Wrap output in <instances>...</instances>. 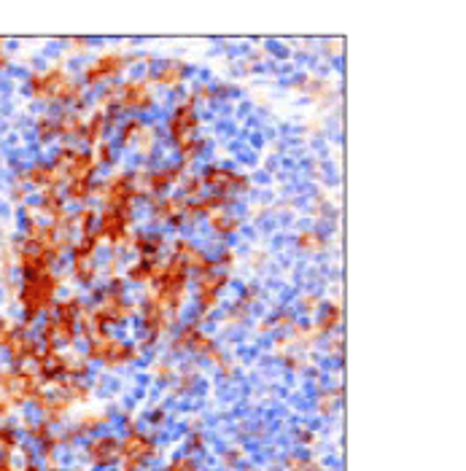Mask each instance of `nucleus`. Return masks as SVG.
Returning <instances> with one entry per match:
<instances>
[{"label": "nucleus", "instance_id": "nucleus-1", "mask_svg": "<svg viewBox=\"0 0 466 471\" xmlns=\"http://www.w3.org/2000/svg\"><path fill=\"white\" fill-rule=\"evenodd\" d=\"M27 89L35 100H46V103H81L84 97V84L76 81L70 73L62 68H49L41 73H33L27 81Z\"/></svg>", "mask_w": 466, "mask_h": 471}, {"label": "nucleus", "instance_id": "nucleus-2", "mask_svg": "<svg viewBox=\"0 0 466 471\" xmlns=\"http://www.w3.org/2000/svg\"><path fill=\"white\" fill-rule=\"evenodd\" d=\"M59 291V277L54 272H44V275H30L22 283V307L30 318H38L41 312L54 307V299Z\"/></svg>", "mask_w": 466, "mask_h": 471}, {"label": "nucleus", "instance_id": "nucleus-3", "mask_svg": "<svg viewBox=\"0 0 466 471\" xmlns=\"http://www.w3.org/2000/svg\"><path fill=\"white\" fill-rule=\"evenodd\" d=\"M94 197L103 199L105 210H122V213H132V207L140 197L132 186V175L127 170H119V173L108 175L105 184L94 186Z\"/></svg>", "mask_w": 466, "mask_h": 471}, {"label": "nucleus", "instance_id": "nucleus-4", "mask_svg": "<svg viewBox=\"0 0 466 471\" xmlns=\"http://www.w3.org/2000/svg\"><path fill=\"white\" fill-rule=\"evenodd\" d=\"M86 345H89L86 347V358L89 361H100L105 367H127V364L140 358L138 345L124 342V339L111 337V334H105V337L94 339V342H86Z\"/></svg>", "mask_w": 466, "mask_h": 471}, {"label": "nucleus", "instance_id": "nucleus-5", "mask_svg": "<svg viewBox=\"0 0 466 471\" xmlns=\"http://www.w3.org/2000/svg\"><path fill=\"white\" fill-rule=\"evenodd\" d=\"M51 164L57 167L65 181H94L97 167H100L92 151L84 149H59Z\"/></svg>", "mask_w": 466, "mask_h": 471}, {"label": "nucleus", "instance_id": "nucleus-6", "mask_svg": "<svg viewBox=\"0 0 466 471\" xmlns=\"http://www.w3.org/2000/svg\"><path fill=\"white\" fill-rule=\"evenodd\" d=\"M122 442V471H140L149 460L157 458V442L143 431H127V437L119 439Z\"/></svg>", "mask_w": 466, "mask_h": 471}, {"label": "nucleus", "instance_id": "nucleus-7", "mask_svg": "<svg viewBox=\"0 0 466 471\" xmlns=\"http://www.w3.org/2000/svg\"><path fill=\"white\" fill-rule=\"evenodd\" d=\"M97 234L100 240L108 242L111 248H129L132 240V213H122V210H105L97 216Z\"/></svg>", "mask_w": 466, "mask_h": 471}, {"label": "nucleus", "instance_id": "nucleus-8", "mask_svg": "<svg viewBox=\"0 0 466 471\" xmlns=\"http://www.w3.org/2000/svg\"><path fill=\"white\" fill-rule=\"evenodd\" d=\"M116 108L122 114L140 116L154 108V92L149 79H129L124 84H119V100Z\"/></svg>", "mask_w": 466, "mask_h": 471}, {"label": "nucleus", "instance_id": "nucleus-9", "mask_svg": "<svg viewBox=\"0 0 466 471\" xmlns=\"http://www.w3.org/2000/svg\"><path fill=\"white\" fill-rule=\"evenodd\" d=\"M199 178H202L205 189L216 192V194L234 197V194H243V192L251 189L248 175L237 173V170H229V167H219V164H208V167L199 173Z\"/></svg>", "mask_w": 466, "mask_h": 471}, {"label": "nucleus", "instance_id": "nucleus-10", "mask_svg": "<svg viewBox=\"0 0 466 471\" xmlns=\"http://www.w3.org/2000/svg\"><path fill=\"white\" fill-rule=\"evenodd\" d=\"M129 65V57L122 51H108L89 62L84 70V86H100L105 81H114L122 76V70Z\"/></svg>", "mask_w": 466, "mask_h": 471}, {"label": "nucleus", "instance_id": "nucleus-11", "mask_svg": "<svg viewBox=\"0 0 466 471\" xmlns=\"http://www.w3.org/2000/svg\"><path fill=\"white\" fill-rule=\"evenodd\" d=\"M199 124H202V122H199L197 108H194L192 100L178 103L173 111H170V116H167V132H170V138L175 140V146L189 138H197Z\"/></svg>", "mask_w": 466, "mask_h": 471}, {"label": "nucleus", "instance_id": "nucleus-12", "mask_svg": "<svg viewBox=\"0 0 466 471\" xmlns=\"http://www.w3.org/2000/svg\"><path fill=\"white\" fill-rule=\"evenodd\" d=\"M229 283V275L224 269H213L205 275H197L194 283V302L202 312H210L219 307V294L224 291V286Z\"/></svg>", "mask_w": 466, "mask_h": 471}, {"label": "nucleus", "instance_id": "nucleus-13", "mask_svg": "<svg viewBox=\"0 0 466 471\" xmlns=\"http://www.w3.org/2000/svg\"><path fill=\"white\" fill-rule=\"evenodd\" d=\"M184 207H187V199L178 194H162V197H152V219L157 224H173V227H181L184 224Z\"/></svg>", "mask_w": 466, "mask_h": 471}, {"label": "nucleus", "instance_id": "nucleus-14", "mask_svg": "<svg viewBox=\"0 0 466 471\" xmlns=\"http://www.w3.org/2000/svg\"><path fill=\"white\" fill-rule=\"evenodd\" d=\"M41 339L49 350H57L59 345H73L79 339V326L70 321H62V318H49L44 326H41Z\"/></svg>", "mask_w": 466, "mask_h": 471}, {"label": "nucleus", "instance_id": "nucleus-15", "mask_svg": "<svg viewBox=\"0 0 466 471\" xmlns=\"http://www.w3.org/2000/svg\"><path fill=\"white\" fill-rule=\"evenodd\" d=\"M86 458L92 460L94 466H111L122 458V442L116 437H97L86 445Z\"/></svg>", "mask_w": 466, "mask_h": 471}, {"label": "nucleus", "instance_id": "nucleus-16", "mask_svg": "<svg viewBox=\"0 0 466 471\" xmlns=\"http://www.w3.org/2000/svg\"><path fill=\"white\" fill-rule=\"evenodd\" d=\"M114 124V119L105 114L103 108H97L89 119H84V127H81V138L84 143H89V146H100L105 140V132H108V127Z\"/></svg>", "mask_w": 466, "mask_h": 471}, {"label": "nucleus", "instance_id": "nucleus-17", "mask_svg": "<svg viewBox=\"0 0 466 471\" xmlns=\"http://www.w3.org/2000/svg\"><path fill=\"white\" fill-rule=\"evenodd\" d=\"M189 76V68L184 62H164L159 68L152 73V81L154 84H159L164 89H178Z\"/></svg>", "mask_w": 466, "mask_h": 471}, {"label": "nucleus", "instance_id": "nucleus-18", "mask_svg": "<svg viewBox=\"0 0 466 471\" xmlns=\"http://www.w3.org/2000/svg\"><path fill=\"white\" fill-rule=\"evenodd\" d=\"M159 267H162L159 256H138L127 267V280L129 283H152L157 272H159Z\"/></svg>", "mask_w": 466, "mask_h": 471}, {"label": "nucleus", "instance_id": "nucleus-19", "mask_svg": "<svg viewBox=\"0 0 466 471\" xmlns=\"http://www.w3.org/2000/svg\"><path fill=\"white\" fill-rule=\"evenodd\" d=\"M27 181L33 186H38V189H57L59 184H62V175H59V170L51 164V162H35L33 167L27 170Z\"/></svg>", "mask_w": 466, "mask_h": 471}, {"label": "nucleus", "instance_id": "nucleus-20", "mask_svg": "<svg viewBox=\"0 0 466 471\" xmlns=\"http://www.w3.org/2000/svg\"><path fill=\"white\" fill-rule=\"evenodd\" d=\"M208 224L219 237H229V234L240 229V219L234 213H229V210H213L208 216Z\"/></svg>", "mask_w": 466, "mask_h": 471}, {"label": "nucleus", "instance_id": "nucleus-21", "mask_svg": "<svg viewBox=\"0 0 466 471\" xmlns=\"http://www.w3.org/2000/svg\"><path fill=\"white\" fill-rule=\"evenodd\" d=\"M129 248L138 253V256H159L164 248V237L162 234H146L140 232L129 240Z\"/></svg>", "mask_w": 466, "mask_h": 471}, {"label": "nucleus", "instance_id": "nucleus-22", "mask_svg": "<svg viewBox=\"0 0 466 471\" xmlns=\"http://www.w3.org/2000/svg\"><path fill=\"white\" fill-rule=\"evenodd\" d=\"M9 353H11L14 361H33L38 358V342L30 339V337H16L14 334V339L9 342Z\"/></svg>", "mask_w": 466, "mask_h": 471}, {"label": "nucleus", "instance_id": "nucleus-23", "mask_svg": "<svg viewBox=\"0 0 466 471\" xmlns=\"http://www.w3.org/2000/svg\"><path fill=\"white\" fill-rule=\"evenodd\" d=\"M339 321H342V310H339V304L337 302H329L327 307H324V312H321L318 323H315V332L318 334L334 332V329L339 326Z\"/></svg>", "mask_w": 466, "mask_h": 471}, {"label": "nucleus", "instance_id": "nucleus-24", "mask_svg": "<svg viewBox=\"0 0 466 471\" xmlns=\"http://www.w3.org/2000/svg\"><path fill=\"white\" fill-rule=\"evenodd\" d=\"M143 124H146V122H143L140 116H127V119L122 122V127H119V143H122L124 149L135 146V140H138Z\"/></svg>", "mask_w": 466, "mask_h": 471}, {"label": "nucleus", "instance_id": "nucleus-25", "mask_svg": "<svg viewBox=\"0 0 466 471\" xmlns=\"http://www.w3.org/2000/svg\"><path fill=\"white\" fill-rule=\"evenodd\" d=\"M94 194V181H65V199L68 202H86Z\"/></svg>", "mask_w": 466, "mask_h": 471}, {"label": "nucleus", "instance_id": "nucleus-26", "mask_svg": "<svg viewBox=\"0 0 466 471\" xmlns=\"http://www.w3.org/2000/svg\"><path fill=\"white\" fill-rule=\"evenodd\" d=\"M81 127L84 119L76 111H70V114H62L57 119V135H62V138H81Z\"/></svg>", "mask_w": 466, "mask_h": 471}, {"label": "nucleus", "instance_id": "nucleus-27", "mask_svg": "<svg viewBox=\"0 0 466 471\" xmlns=\"http://www.w3.org/2000/svg\"><path fill=\"white\" fill-rule=\"evenodd\" d=\"M178 157H181V162L184 164H189V162H194L205 151V140L202 138H189V140H184V143H178Z\"/></svg>", "mask_w": 466, "mask_h": 471}, {"label": "nucleus", "instance_id": "nucleus-28", "mask_svg": "<svg viewBox=\"0 0 466 471\" xmlns=\"http://www.w3.org/2000/svg\"><path fill=\"white\" fill-rule=\"evenodd\" d=\"M97 216H100V213H97L94 207H81V210L73 216V219H76V232H79V234L92 232L94 227H97Z\"/></svg>", "mask_w": 466, "mask_h": 471}, {"label": "nucleus", "instance_id": "nucleus-29", "mask_svg": "<svg viewBox=\"0 0 466 471\" xmlns=\"http://www.w3.org/2000/svg\"><path fill=\"white\" fill-rule=\"evenodd\" d=\"M202 194H205L202 178H199V175H189L187 181H184V186H181V197H184L187 202H194V199H199Z\"/></svg>", "mask_w": 466, "mask_h": 471}, {"label": "nucleus", "instance_id": "nucleus-30", "mask_svg": "<svg viewBox=\"0 0 466 471\" xmlns=\"http://www.w3.org/2000/svg\"><path fill=\"white\" fill-rule=\"evenodd\" d=\"M216 350V342L210 339L208 334H202V329L197 332V337L192 339V345H189V353H194V356H202V358H208L210 353Z\"/></svg>", "mask_w": 466, "mask_h": 471}, {"label": "nucleus", "instance_id": "nucleus-31", "mask_svg": "<svg viewBox=\"0 0 466 471\" xmlns=\"http://www.w3.org/2000/svg\"><path fill=\"white\" fill-rule=\"evenodd\" d=\"M157 127H152V124H143V129H140V135H138V140H135V146H138V151L140 154H152V149L157 146Z\"/></svg>", "mask_w": 466, "mask_h": 471}, {"label": "nucleus", "instance_id": "nucleus-32", "mask_svg": "<svg viewBox=\"0 0 466 471\" xmlns=\"http://www.w3.org/2000/svg\"><path fill=\"white\" fill-rule=\"evenodd\" d=\"M299 248H304L307 253H318L327 248V240H324V234H318V232H302V234H299Z\"/></svg>", "mask_w": 466, "mask_h": 471}, {"label": "nucleus", "instance_id": "nucleus-33", "mask_svg": "<svg viewBox=\"0 0 466 471\" xmlns=\"http://www.w3.org/2000/svg\"><path fill=\"white\" fill-rule=\"evenodd\" d=\"M108 415H89V417H84L81 425L76 428V437L79 434H89V431H97V428H103V425H108Z\"/></svg>", "mask_w": 466, "mask_h": 471}, {"label": "nucleus", "instance_id": "nucleus-34", "mask_svg": "<svg viewBox=\"0 0 466 471\" xmlns=\"http://www.w3.org/2000/svg\"><path fill=\"white\" fill-rule=\"evenodd\" d=\"M38 135H41V140H49L57 135V119L54 116H41L38 119Z\"/></svg>", "mask_w": 466, "mask_h": 471}, {"label": "nucleus", "instance_id": "nucleus-35", "mask_svg": "<svg viewBox=\"0 0 466 471\" xmlns=\"http://www.w3.org/2000/svg\"><path fill=\"white\" fill-rule=\"evenodd\" d=\"M167 471H197V460L192 458V455H178L167 466Z\"/></svg>", "mask_w": 466, "mask_h": 471}, {"label": "nucleus", "instance_id": "nucleus-36", "mask_svg": "<svg viewBox=\"0 0 466 471\" xmlns=\"http://www.w3.org/2000/svg\"><path fill=\"white\" fill-rule=\"evenodd\" d=\"M94 159H97V164H111L114 162V149H111V143H100V146H94Z\"/></svg>", "mask_w": 466, "mask_h": 471}, {"label": "nucleus", "instance_id": "nucleus-37", "mask_svg": "<svg viewBox=\"0 0 466 471\" xmlns=\"http://www.w3.org/2000/svg\"><path fill=\"white\" fill-rule=\"evenodd\" d=\"M334 399H339V388H334V391H329V393H324L321 399H318V410L321 412H334Z\"/></svg>", "mask_w": 466, "mask_h": 471}, {"label": "nucleus", "instance_id": "nucleus-38", "mask_svg": "<svg viewBox=\"0 0 466 471\" xmlns=\"http://www.w3.org/2000/svg\"><path fill=\"white\" fill-rule=\"evenodd\" d=\"M234 262V253L229 251V248H227V251L222 253V256H219V259H216V269H219V267H229Z\"/></svg>", "mask_w": 466, "mask_h": 471}, {"label": "nucleus", "instance_id": "nucleus-39", "mask_svg": "<svg viewBox=\"0 0 466 471\" xmlns=\"http://www.w3.org/2000/svg\"><path fill=\"white\" fill-rule=\"evenodd\" d=\"M170 375H173V369H167V367H157V377H159V380H167V377H170Z\"/></svg>", "mask_w": 466, "mask_h": 471}, {"label": "nucleus", "instance_id": "nucleus-40", "mask_svg": "<svg viewBox=\"0 0 466 471\" xmlns=\"http://www.w3.org/2000/svg\"><path fill=\"white\" fill-rule=\"evenodd\" d=\"M0 471H14L11 460L6 458V455H0Z\"/></svg>", "mask_w": 466, "mask_h": 471}, {"label": "nucleus", "instance_id": "nucleus-41", "mask_svg": "<svg viewBox=\"0 0 466 471\" xmlns=\"http://www.w3.org/2000/svg\"><path fill=\"white\" fill-rule=\"evenodd\" d=\"M202 445H205V442H202V437H194V439H192V452H199V450H202Z\"/></svg>", "mask_w": 466, "mask_h": 471}, {"label": "nucleus", "instance_id": "nucleus-42", "mask_svg": "<svg viewBox=\"0 0 466 471\" xmlns=\"http://www.w3.org/2000/svg\"><path fill=\"white\" fill-rule=\"evenodd\" d=\"M0 68H6V54H3V49H0Z\"/></svg>", "mask_w": 466, "mask_h": 471}]
</instances>
